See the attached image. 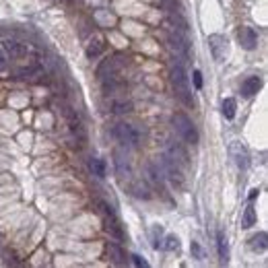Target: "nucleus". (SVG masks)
Instances as JSON below:
<instances>
[{
  "instance_id": "1",
  "label": "nucleus",
  "mask_w": 268,
  "mask_h": 268,
  "mask_svg": "<svg viewBox=\"0 0 268 268\" xmlns=\"http://www.w3.org/2000/svg\"><path fill=\"white\" fill-rule=\"evenodd\" d=\"M171 87H173V93L176 97L184 103V106H194V97H192V89H190V80L186 77L184 68L180 64H176L171 68Z\"/></svg>"
},
{
  "instance_id": "11",
  "label": "nucleus",
  "mask_w": 268,
  "mask_h": 268,
  "mask_svg": "<svg viewBox=\"0 0 268 268\" xmlns=\"http://www.w3.org/2000/svg\"><path fill=\"white\" fill-rule=\"evenodd\" d=\"M108 254H110V260L114 264H126V252L118 243H108Z\"/></svg>"
},
{
  "instance_id": "18",
  "label": "nucleus",
  "mask_w": 268,
  "mask_h": 268,
  "mask_svg": "<svg viewBox=\"0 0 268 268\" xmlns=\"http://www.w3.org/2000/svg\"><path fill=\"white\" fill-rule=\"evenodd\" d=\"M163 248H165L167 252L180 250V237H178V235H167V237H165V243H163Z\"/></svg>"
},
{
  "instance_id": "16",
  "label": "nucleus",
  "mask_w": 268,
  "mask_h": 268,
  "mask_svg": "<svg viewBox=\"0 0 268 268\" xmlns=\"http://www.w3.org/2000/svg\"><path fill=\"white\" fill-rule=\"evenodd\" d=\"M151 241H153V248L155 250L163 248V229H161V225H153V227H151Z\"/></svg>"
},
{
  "instance_id": "2",
  "label": "nucleus",
  "mask_w": 268,
  "mask_h": 268,
  "mask_svg": "<svg viewBox=\"0 0 268 268\" xmlns=\"http://www.w3.org/2000/svg\"><path fill=\"white\" fill-rule=\"evenodd\" d=\"M173 128H176V132L180 134V138H182L184 143L196 147L198 141H200V134H198L194 122H192L186 114H182V112L173 114Z\"/></svg>"
},
{
  "instance_id": "12",
  "label": "nucleus",
  "mask_w": 268,
  "mask_h": 268,
  "mask_svg": "<svg viewBox=\"0 0 268 268\" xmlns=\"http://www.w3.org/2000/svg\"><path fill=\"white\" fill-rule=\"evenodd\" d=\"M221 112H223V115L227 120H233L235 118V112H237V101L233 97H227L223 99V106H221Z\"/></svg>"
},
{
  "instance_id": "17",
  "label": "nucleus",
  "mask_w": 268,
  "mask_h": 268,
  "mask_svg": "<svg viewBox=\"0 0 268 268\" xmlns=\"http://www.w3.org/2000/svg\"><path fill=\"white\" fill-rule=\"evenodd\" d=\"M101 50H103V41L101 39H97L95 43L91 41V45L87 48V58H97L101 54Z\"/></svg>"
},
{
  "instance_id": "3",
  "label": "nucleus",
  "mask_w": 268,
  "mask_h": 268,
  "mask_svg": "<svg viewBox=\"0 0 268 268\" xmlns=\"http://www.w3.org/2000/svg\"><path fill=\"white\" fill-rule=\"evenodd\" d=\"M112 134H114V138H115V141H118L120 145L128 147V149H136L138 145H141V141H143L141 130H138L136 126L124 124V122L115 124V126L112 128Z\"/></svg>"
},
{
  "instance_id": "8",
  "label": "nucleus",
  "mask_w": 268,
  "mask_h": 268,
  "mask_svg": "<svg viewBox=\"0 0 268 268\" xmlns=\"http://www.w3.org/2000/svg\"><path fill=\"white\" fill-rule=\"evenodd\" d=\"M260 89H262V78L260 77H248L241 83V95L243 97H254Z\"/></svg>"
},
{
  "instance_id": "22",
  "label": "nucleus",
  "mask_w": 268,
  "mask_h": 268,
  "mask_svg": "<svg viewBox=\"0 0 268 268\" xmlns=\"http://www.w3.org/2000/svg\"><path fill=\"white\" fill-rule=\"evenodd\" d=\"M256 196H258V190H256V188H254V190H250V200H254Z\"/></svg>"
},
{
  "instance_id": "14",
  "label": "nucleus",
  "mask_w": 268,
  "mask_h": 268,
  "mask_svg": "<svg viewBox=\"0 0 268 268\" xmlns=\"http://www.w3.org/2000/svg\"><path fill=\"white\" fill-rule=\"evenodd\" d=\"M89 169L93 171V176H97L99 180L106 178V161H103V159H91L89 161Z\"/></svg>"
},
{
  "instance_id": "13",
  "label": "nucleus",
  "mask_w": 268,
  "mask_h": 268,
  "mask_svg": "<svg viewBox=\"0 0 268 268\" xmlns=\"http://www.w3.org/2000/svg\"><path fill=\"white\" fill-rule=\"evenodd\" d=\"M256 225V211H254V204L250 200V204L246 206V211H243V217H241V227L243 229H250Z\"/></svg>"
},
{
  "instance_id": "21",
  "label": "nucleus",
  "mask_w": 268,
  "mask_h": 268,
  "mask_svg": "<svg viewBox=\"0 0 268 268\" xmlns=\"http://www.w3.org/2000/svg\"><path fill=\"white\" fill-rule=\"evenodd\" d=\"M192 78H194V87L196 89H202V73L200 71H194Z\"/></svg>"
},
{
  "instance_id": "7",
  "label": "nucleus",
  "mask_w": 268,
  "mask_h": 268,
  "mask_svg": "<svg viewBox=\"0 0 268 268\" xmlns=\"http://www.w3.org/2000/svg\"><path fill=\"white\" fill-rule=\"evenodd\" d=\"M237 38H239V45L243 50H256L258 48V31H256L254 27H250V25H243V27H239V31H237Z\"/></svg>"
},
{
  "instance_id": "20",
  "label": "nucleus",
  "mask_w": 268,
  "mask_h": 268,
  "mask_svg": "<svg viewBox=\"0 0 268 268\" xmlns=\"http://www.w3.org/2000/svg\"><path fill=\"white\" fill-rule=\"evenodd\" d=\"M130 258H132V264H134V266H149V262L143 258L141 254H132Z\"/></svg>"
},
{
  "instance_id": "19",
  "label": "nucleus",
  "mask_w": 268,
  "mask_h": 268,
  "mask_svg": "<svg viewBox=\"0 0 268 268\" xmlns=\"http://www.w3.org/2000/svg\"><path fill=\"white\" fill-rule=\"evenodd\" d=\"M192 254H194V258L196 260H204V254H202V248H200V243L198 241H192V246H190Z\"/></svg>"
},
{
  "instance_id": "4",
  "label": "nucleus",
  "mask_w": 268,
  "mask_h": 268,
  "mask_svg": "<svg viewBox=\"0 0 268 268\" xmlns=\"http://www.w3.org/2000/svg\"><path fill=\"white\" fill-rule=\"evenodd\" d=\"M99 208L103 213V227H106V231L110 233V235H114L115 239H124V229L118 221V215L114 213V208L103 200H99Z\"/></svg>"
},
{
  "instance_id": "9",
  "label": "nucleus",
  "mask_w": 268,
  "mask_h": 268,
  "mask_svg": "<svg viewBox=\"0 0 268 268\" xmlns=\"http://www.w3.org/2000/svg\"><path fill=\"white\" fill-rule=\"evenodd\" d=\"M217 254H219V262L227 264L229 262V243L223 231H217Z\"/></svg>"
},
{
  "instance_id": "6",
  "label": "nucleus",
  "mask_w": 268,
  "mask_h": 268,
  "mask_svg": "<svg viewBox=\"0 0 268 268\" xmlns=\"http://www.w3.org/2000/svg\"><path fill=\"white\" fill-rule=\"evenodd\" d=\"M229 157L237 165V169H248V165H250V153H248V149L243 147L241 143H237V141L229 143Z\"/></svg>"
},
{
  "instance_id": "15",
  "label": "nucleus",
  "mask_w": 268,
  "mask_h": 268,
  "mask_svg": "<svg viewBox=\"0 0 268 268\" xmlns=\"http://www.w3.org/2000/svg\"><path fill=\"white\" fill-rule=\"evenodd\" d=\"M4 48H6V52H10V56H23V54H27V45H23L19 41H13V39H6L4 41Z\"/></svg>"
},
{
  "instance_id": "23",
  "label": "nucleus",
  "mask_w": 268,
  "mask_h": 268,
  "mask_svg": "<svg viewBox=\"0 0 268 268\" xmlns=\"http://www.w3.org/2000/svg\"><path fill=\"white\" fill-rule=\"evenodd\" d=\"M4 66V56H2V52H0V68Z\"/></svg>"
},
{
  "instance_id": "5",
  "label": "nucleus",
  "mask_w": 268,
  "mask_h": 268,
  "mask_svg": "<svg viewBox=\"0 0 268 268\" xmlns=\"http://www.w3.org/2000/svg\"><path fill=\"white\" fill-rule=\"evenodd\" d=\"M208 50H211L215 62H223L227 58V52H229L227 38L221 36V33H213V36H208Z\"/></svg>"
},
{
  "instance_id": "10",
  "label": "nucleus",
  "mask_w": 268,
  "mask_h": 268,
  "mask_svg": "<svg viewBox=\"0 0 268 268\" xmlns=\"http://www.w3.org/2000/svg\"><path fill=\"white\" fill-rule=\"evenodd\" d=\"M268 235H266V233L264 231H260V233H256V235H252L250 237V248L254 250V252H266V248H268Z\"/></svg>"
}]
</instances>
